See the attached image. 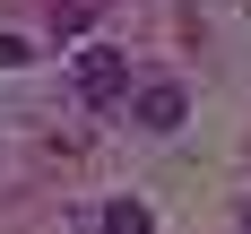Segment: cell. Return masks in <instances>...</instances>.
<instances>
[{
  "label": "cell",
  "mask_w": 251,
  "mask_h": 234,
  "mask_svg": "<svg viewBox=\"0 0 251 234\" xmlns=\"http://www.w3.org/2000/svg\"><path fill=\"white\" fill-rule=\"evenodd\" d=\"M70 87H78V104H113V96L130 87L122 44H87V52H78V70H70Z\"/></svg>",
  "instance_id": "1"
},
{
  "label": "cell",
  "mask_w": 251,
  "mask_h": 234,
  "mask_svg": "<svg viewBox=\"0 0 251 234\" xmlns=\"http://www.w3.org/2000/svg\"><path fill=\"white\" fill-rule=\"evenodd\" d=\"M182 113H191V96H182L174 78H148L139 104H130V122H139V130H182Z\"/></svg>",
  "instance_id": "2"
},
{
  "label": "cell",
  "mask_w": 251,
  "mask_h": 234,
  "mask_svg": "<svg viewBox=\"0 0 251 234\" xmlns=\"http://www.w3.org/2000/svg\"><path fill=\"white\" fill-rule=\"evenodd\" d=\"M104 234H156L148 200H113V208H104Z\"/></svg>",
  "instance_id": "3"
},
{
  "label": "cell",
  "mask_w": 251,
  "mask_h": 234,
  "mask_svg": "<svg viewBox=\"0 0 251 234\" xmlns=\"http://www.w3.org/2000/svg\"><path fill=\"white\" fill-rule=\"evenodd\" d=\"M87 18H96V0H52V26H61V35H78Z\"/></svg>",
  "instance_id": "4"
},
{
  "label": "cell",
  "mask_w": 251,
  "mask_h": 234,
  "mask_svg": "<svg viewBox=\"0 0 251 234\" xmlns=\"http://www.w3.org/2000/svg\"><path fill=\"white\" fill-rule=\"evenodd\" d=\"M18 61H26V44H18V35H0V70H18Z\"/></svg>",
  "instance_id": "5"
},
{
  "label": "cell",
  "mask_w": 251,
  "mask_h": 234,
  "mask_svg": "<svg viewBox=\"0 0 251 234\" xmlns=\"http://www.w3.org/2000/svg\"><path fill=\"white\" fill-rule=\"evenodd\" d=\"M243 234H251V208H243Z\"/></svg>",
  "instance_id": "6"
}]
</instances>
